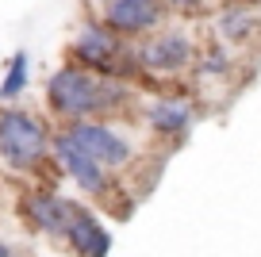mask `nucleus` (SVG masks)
<instances>
[{"mask_svg":"<svg viewBox=\"0 0 261 257\" xmlns=\"http://www.w3.org/2000/svg\"><path fill=\"white\" fill-rule=\"evenodd\" d=\"M119 85H108L100 81L92 69H77V65H65L50 77L46 85V100L58 115L65 119H81V115H96L108 112L112 104H119Z\"/></svg>","mask_w":261,"mask_h":257,"instance_id":"nucleus-1","label":"nucleus"},{"mask_svg":"<svg viewBox=\"0 0 261 257\" xmlns=\"http://www.w3.org/2000/svg\"><path fill=\"white\" fill-rule=\"evenodd\" d=\"M253 27H257V16H253L250 8H227L219 16V35L227 42H242L253 35Z\"/></svg>","mask_w":261,"mask_h":257,"instance_id":"nucleus-11","label":"nucleus"},{"mask_svg":"<svg viewBox=\"0 0 261 257\" xmlns=\"http://www.w3.org/2000/svg\"><path fill=\"white\" fill-rule=\"evenodd\" d=\"M204 69H215V73H227V58H219V50H215V58H207Z\"/></svg>","mask_w":261,"mask_h":257,"instance_id":"nucleus-13","label":"nucleus"},{"mask_svg":"<svg viewBox=\"0 0 261 257\" xmlns=\"http://www.w3.org/2000/svg\"><path fill=\"white\" fill-rule=\"evenodd\" d=\"M4 253H8V246H4V242H0V257H4Z\"/></svg>","mask_w":261,"mask_h":257,"instance_id":"nucleus-15","label":"nucleus"},{"mask_svg":"<svg viewBox=\"0 0 261 257\" xmlns=\"http://www.w3.org/2000/svg\"><path fill=\"white\" fill-rule=\"evenodd\" d=\"M27 50H19V54H12V65H8V77H4V85H0V100H16L19 92L27 89Z\"/></svg>","mask_w":261,"mask_h":257,"instance_id":"nucleus-12","label":"nucleus"},{"mask_svg":"<svg viewBox=\"0 0 261 257\" xmlns=\"http://www.w3.org/2000/svg\"><path fill=\"white\" fill-rule=\"evenodd\" d=\"M150 127L162 131V135H180V131L192 123V108L180 104V100H158V104H150Z\"/></svg>","mask_w":261,"mask_h":257,"instance_id":"nucleus-10","label":"nucleus"},{"mask_svg":"<svg viewBox=\"0 0 261 257\" xmlns=\"http://www.w3.org/2000/svg\"><path fill=\"white\" fill-rule=\"evenodd\" d=\"M169 4H177V8H196L200 0H169Z\"/></svg>","mask_w":261,"mask_h":257,"instance_id":"nucleus-14","label":"nucleus"},{"mask_svg":"<svg viewBox=\"0 0 261 257\" xmlns=\"http://www.w3.org/2000/svg\"><path fill=\"white\" fill-rule=\"evenodd\" d=\"M139 62H142V69H150V73H177V69H185V65L192 62V42L180 31H165V35L150 39L146 46L139 50Z\"/></svg>","mask_w":261,"mask_h":257,"instance_id":"nucleus-4","label":"nucleus"},{"mask_svg":"<svg viewBox=\"0 0 261 257\" xmlns=\"http://www.w3.org/2000/svg\"><path fill=\"white\" fill-rule=\"evenodd\" d=\"M115 35L119 31H112V27H96V23H85L81 31L73 35V58L77 62H85L89 69H112L115 65V54H119V42H115Z\"/></svg>","mask_w":261,"mask_h":257,"instance_id":"nucleus-5","label":"nucleus"},{"mask_svg":"<svg viewBox=\"0 0 261 257\" xmlns=\"http://www.w3.org/2000/svg\"><path fill=\"white\" fill-rule=\"evenodd\" d=\"M54 153H58V161L65 165V173H69L81 188H89V192H104V185H108V181H104V165H100L73 135H58L54 138Z\"/></svg>","mask_w":261,"mask_h":257,"instance_id":"nucleus-3","label":"nucleus"},{"mask_svg":"<svg viewBox=\"0 0 261 257\" xmlns=\"http://www.w3.org/2000/svg\"><path fill=\"white\" fill-rule=\"evenodd\" d=\"M65 135H73L100 165H127V158H130V146L123 142L115 131H108L104 123H81V119H77Z\"/></svg>","mask_w":261,"mask_h":257,"instance_id":"nucleus-6","label":"nucleus"},{"mask_svg":"<svg viewBox=\"0 0 261 257\" xmlns=\"http://www.w3.org/2000/svg\"><path fill=\"white\" fill-rule=\"evenodd\" d=\"M73 208H77V203L62 200V196H50V192H35V196L23 200V211L31 215V223L39 226V230L54 234V238H65L69 219H73Z\"/></svg>","mask_w":261,"mask_h":257,"instance_id":"nucleus-8","label":"nucleus"},{"mask_svg":"<svg viewBox=\"0 0 261 257\" xmlns=\"http://www.w3.org/2000/svg\"><path fill=\"white\" fill-rule=\"evenodd\" d=\"M46 131L35 115L27 112H4L0 115V158L16 169H27L35 161H42L46 153Z\"/></svg>","mask_w":261,"mask_h":257,"instance_id":"nucleus-2","label":"nucleus"},{"mask_svg":"<svg viewBox=\"0 0 261 257\" xmlns=\"http://www.w3.org/2000/svg\"><path fill=\"white\" fill-rule=\"evenodd\" d=\"M65 238L73 242L77 253H89V257H104L108 249H112V238H108V230H104V226H100L85 208H73V219H69V230H65Z\"/></svg>","mask_w":261,"mask_h":257,"instance_id":"nucleus-9","label":"nucleus"},{"mask_svg":"<svg viewBox=\"0 0 261 257\" xmlns=\"http://www.w3.org/2000/svg\"><path fill=\"white\" fill-rule=\"evenodd\" d=\"M162 19L154 0H108L104 8V23L119 35H142Z\"/></svg>","mask_w":261,"mask_h":257,"instance_id":"nucleus-7","label":"nucleus"}]
</instances>
